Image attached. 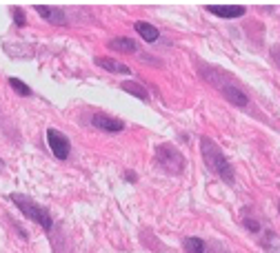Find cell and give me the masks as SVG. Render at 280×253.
Masks as SVG:
<instances>
[{
	"mask_svg": "<svg viewBox=\"0 0 280 253\" xmlns=\"http://www.w3.org/2000/svg\"><path fill=\"white\" fill-rule=\"evenodd\" d=\"M200 153L207 164V169L214 171L218 178H222L227 184H234V169H231L229 160L225 158L222 149L211 138H200Z\"/></svg>",
	"mask_w": 280,
	"mask_h": 253,
	"instance_id": "6da1fadb",
	"label": "cell"
},
{
	"mask_svg": "<svg viewBox=\"0 0 280 253\" xmlns=\"http://www.w3.org/2000/svg\"><path fill=\"white\" fill-rule=\"evenodd\" d=\"M9 200L18 207V211L25 215V218H29L32 222H38V224H40L45 231H51V229H53V218H51V213L47 211V209L42 207V205L34 202L32 198H27V195H22V193H11Z\"/></svg>",
	"mask_w": 280,
	"mask_h": 253,
	"instance_id": "7a4b0ae2",
	"label": "cell"
},
{
	"mask_svg": "<svg viewBox=\"0 0 280 253\" xmlns=\"http://www.w3.org/2000/svg\"><path fill=\"white\" fill-rule=\"evenodd\" d=\"M156 164L167 174H182L185 171V156L172 145H160L156 149Z\"/></svg>",
	"mask_w": 280,
	"mask_h": 253,
	"instance_id": "3957f363",
	"label": "cell"
},
{
	"mask_svg": "<svg viewBox=\"0 0 280 253\" xmlns=\"http://www.w3.org/2000/svg\"><path fill=\"white\" fill-rule=\"evenodd\" d=\"M45 138H47V145H49V151L53 153V158H58V160H67V158H69L71 143H69V138H67L63 131L49 127V129H47V133H45Z\"/></svg>",
	"mask_w": 280,
	"mask_h": 253,
	"instance_id": "277c9868",
	"label": "cell"
},
{
	"mask_svg": "<svg viewBox=\"0 0 280 253\" xmlns=\"http://www.w3.org/2000/svg\"><path fill=\"white\" fill-rule=\"evenodd\" d=\"M207 82H211L214 87L220 91V94L227 98V100L231 102V104H236V107H247V94L242 89H238L236 87L231 80H225V82H220V80H207Z\"/></svg>",
	"mask_w": 280,
	"mask_h": 253,
	"instance_id": "5b68a950",
	"label": "cell"
},
{
	"mask_svg": "<svg viewBox=\"0 0 280 253\" xmlns=\"http://www.w3.org/2000/svg\"><path fill=\"white\" fill-rule=\"evenodd\" d=\"M36 14H38L42 20L56 24V27H63V24H67V14L65 9H58V7H47V5H36Z\"/></svg>",
	"mask_w": 280,
	"mask_h": 253,
	"instance_id": "8992f818",
	"label": "cell"
},
{
	"mask_svg": "<svg viewBox=\"0 0 280 253\" xmlns=\"http://www.w3.org/2000/svg\"><path fill=\"white\" fill-rule=\"evenodd\" d=\"M91 125L96 129H102L107 133H118L125 129V122L118 120V118H111V116H105V114H96L91 116Z\"/></svg>",
	"mask_w": 280,
	"mask_h": 253,
	"instance_id": "52a82bcc",
	"label": "cell"
},
{
	"mask_svg": "<svg viewBox=\"0 0 280 253\" xmlns=\"http://www.w3.org/2000/svg\"><path fill=\"white\" fill-rule=\"evenodd\" d=\"M205 9L218 18H240L247 11L242 5H207Z\"/></svg>",
	"mask_w": 280,
	"mask_h": 253,
	"instance_id": "ba28073f",
	"label": "cell"
},
{
	"mask_svg": "<svg viewBox=\"0 0 280 253\" xmlns=\"http://www.w3.org/2000/svg\"><path fill=\"white\" fill-rule=\"evenodd\" d=\"M94 63L109 73H123V76H129L131 73V69L127 65L118 63V60H114V58H107V55H98V58H94Z\"/></svg>",
	"mask_w": 280,
	"mask_h": 253,
	"instance_id": "9c48e42d",
	"label": "cell"
},
{
	"mask_svg": "<svg viewBox=\"0 0 280 253\" xmlns=\"http://www.w3.org/2000/svg\"><path fill=\"white\" fill-rule=\"evenodd\" d=\"M107 47L114 49V51H118V53H136V51H138L136 40L127 38V36H118V38H111V40L107 42Z\"/></svg>",
	"mask_w": 280,
	"mask_h": 253,
	"instance_id": "30bf717a",
	"label": "cell"
},
{
	"mask_svg": "<svg viewBox=\"0 0 280 253\" xmlns=\"http://www.w3.org/2000/svg\"><path fill=\"white\" fill-rule=\"evenodd\" d=\"M133 29L140 34V38H143L145 42H156L158 36H160L154 24H149V22H145V20H136V22H133Z\"/></svg>",
	"mask_w": 280,
	"mask_h": 253,
	"instance_id": "8fae6325",
	"label": "cell"
},
{
	"mask_svg": "<svg viewBox=\"0 0 280 253\" xmlns=\"http://www.w3.org/2000/svg\"><path fill=\"white\" fill-rule=\"evenodd\" d=\"M120 89L127 91V94H131V96H136V98H140V100H143V102H147V100H149L147 89H145V87H140L138 82H131V80H127V82L120 85Z\"/></svg>",
	"mask_w": 280,
	"mask_h": 253,
	"instance_id": "7c38bea8",
	"label": "cell"
},
{
	"mask_svg": "<svg viewBox=\"0 0 280 253\" xmlns=\"http://www.w3.org/2000/svg\"><path fill=\"white\" fill-rule=\"evenodd\" d=\"M182 246H185L187 253H205V240H200L196 236L185 238L182 240Z\"/></svg>",
	"mask_w": 280,
	"mask_h": 253,
	"instance_id": "4fadbf2b",
	"label": "cell"
},
{
	"mask_svg": "<svg viewBox=\"0 0 280 253\" xmlns=\"http://www.w3.org/2000/svg\"><path fill=\"white\" fill-rule=\"evenodd\" d=\"M9 87L14 89L18 96H32V89H29V85H25L20 78H14V76H11V78H9Z\"/></svg>",
	"mask_w": 280,
	"mask_h": 253,
	"instance_id": "5bb4252c",
	"label": "cell"
},
{
	"mask_svg": "<svg viewBox=\"0 0 280 253\" xmlns=\"http://www.w3.org/2000/svg\"><path fill=\"white\" fill-rule=\"evenodd\" d=\"M11 16H14L16 27H25V11H22L20 7H14V9H11Z\"/></svg>",
	"mask_w": 280,
	"mask_h": 253,
	"instance_id": "9a60e30c",
	"label": "cell"
},
{
	"mask_svg": "<svg viewBox=\"0 0 280 253\" xmlns=\"http://www.w3.org/2000/svg\"><path fill=\"white\" fill-rule=\"evenodd\" d=\"M125 178H127V180H129V182H133V180H136V176H133L131 171H127V174H125Z\"/></svg>",
	"mask_w": 280,
	"mask_h": 253,
	"instance_id": "2e32d148",
	"label": "cell"
},
{
	"mask_svg": "<svg viewBox=\"0 0 280 253\" xmlns=\"http://www.w3.org/2000/svg\"><path fill=\"white\" fill-rule=\"evenodd\" d=\"M3 166H5V162H3V160H0V169H3Z\"/></svg>",
	"mask_w": 280,
	"mask_h": 253,
	"instance_id": "e0dca14e",
	"label": "cell"
},
{
	"mask_svg": "<svg viewBox=\"0 0 280 253\" xmlns=\"http://www.w3.org/2000/svg\"><path fill=\"white\" fill-rule=\"evenodd\" d=\"M278 207H280V202H278Z\"/></svg>",
	"mask_w": 280,
	"mask_h": 253,
	"instance_id": "ac0fdd59",
	"label": "cell"
}]
</instances>
